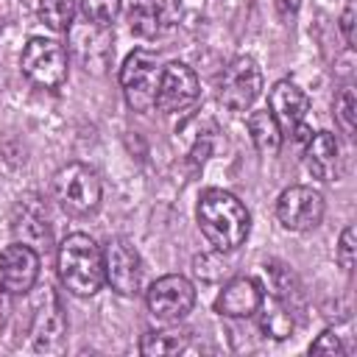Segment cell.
Masks as SVG:
<instances>
[{
    "label": "cell",
    "instance_id": "1",
    "mask_svg": "<svg viewBox=\"0 0 357 357\" xmlns=\"http://www.w3.org/2000/svg\"><path fill=\"white\" fill-rule=\"evenodd\" d=\"M195 215H198V226L204 237L220 254L237 251L251 231V215L245 204L234 192L220 190V187H209L201 192Z\"/></svg>",
    "mask_w": 357,
    "mask_h": 357
},
{
    "label": "cell",
    "instance_id": "2",
    "mask_svg": "<svg viewBox=\"0 0 357 357\" xmlns=\"http://www.w3.org/2000/svg\"><path fill=\"white\" fill-rule=\"evenodd\" d=\"M56 268L64 290L78 298H89L106 284L103 248L84 231H73L59 243Z\"/></svg>",
    "mask_w": 357,
    "mask_h": 357
},
{
    "label": "cell",
    "instance_id": "3",
    "mask_svg": "<svg viewBox=\"0 0 357 357\" xmlns=\"http://www.w3.org/2000/svg\"><path fill=\"white\" fill-rule=\"evenodd\" d=\"M100 195H103L100 178L84 162H67L53 173V198L73 218L92 215L100 206Z\"/></svg>",
    "mask_w": 357,
    "mask_h": 357
},
{
    "label": "cell",
    "instance_id": "4",
    "mask_svg": "<svg viewBox=\"0 0 357 357\" xmlns=\"http://www.w3.org/2000/svg\"><path fill=\"white\" fill-rule=\"evenodd\" d=\"M20 70L39 89H59L67 81V50L59 39L33 36L22 47Z\"/></svg>",
    "mask_w": 357,
    "mask_h": 357
},
{
    "label": "cell",
    "instance_id": "5",
    "mask_svg": "<svg viewBox=\"0 0 357 357\" xmlns=\"http://www.w3.org/2000/svg\"><path fill=\"white\" fill-rule=\"evenodd\" d=\"M162 78V64L156 53L151 50H131L120 67V86L126 95V103L134 112H151L156 106V89Z\"/></svg>",
    "mask_w": 357,
    "mask_h": 357
},
{
    "label": "cell",
    "instance_id": "6",
    "mask_svg": "<svg viewBox=\"0 0 357 357\" xmlns=\"http://www.w3.org/2000/svg\"><path fill=\"white\" fill-rule=\"evenodd\" d=\"M259 89H262V70H259L257 59L237 56L220 73L218 100H220L223 109L240 114V112H245L259 98Z\"/></svg>",
    "mask_w": 357,
    "mask_h": 357
},
{
    "label": "cell",
    "instance_id": "7",
    "mask_svg": "<svg viewBox=\"0 0 357 357\" xmlns=\"http://www.w3.org/2000/svg\"><path fill=\"white\" fill-rule=\"evenodd\" d=\"M145 304H148V312L156 321L178 324L195 304V287H192V282L187 276L167 273V276H159L145 290Z\"/></svg>",
    "mask_w": 357,
    "mask_h": 357
},
{
    "label": "cell",
    "instance_id": "8",
    "mask_svg": "<svg viewBox=\"0 0 357 357\" xmlns=\"http://www.w3.org/2000/svg\"><path fill=\"white\" fill-rule=\"evenodd\" d=\"M103 273L106 282L112 284V290H117L120 296H137L142 290V259L139 251L134 248L131 240L126 237H114L106 243L103 248Z\"/></svg>",
    "mask_w": 357,
    "mask_h": 357
},
{
    "label": "cell",
    "instance_id": "9",
    "mask_svg": "<svg viewBox=\"0 0 357 357\" xmlns=\"http://www.w3.org/2000/svg\"><path fill=\"white\" fill-rule=\"evenodd\" d=\"M324 195L307 184L287 187L276 201V218L287 231H310L324 220Z\"/></svg>",
    "mask_w": 357,
    "mask_h": 357
},
{
    "label": "cell",
    "instance_id": "10",
    "mask_svg": "<svg viewBox=\"0 0 357 357\" xmlns=\"http://www.w3.org/2000/svg\"><path fill=\"white\" fill-rule=\"evenodd\" d=\"M268 112L276 117L282 134L290 131L296 139H310V128L304 126L307 112H310V98L298 84L287 78L276 81L268 92Z\"/></svg>",
    "mask_w": 357,
    "mask_h": 357
},
{
    "label": "cell",
    "instance_id": "11",
    "mask_svg": "<svg viewBox=\"0 0 357 357\" xmlns=\"http://www.w3.org/2000/svg\"><path fill=\"white\" fill-rule=\"evenodd\" d=\"M39 279V251L28 243H11L0 251V287L8 296H25Z\"/></svg>",
    "mask_w": 357,
    "mask_h": 357
},
{
    "label": "cell",
    "instance_id": "12",
    "mask_svg": "<svg viewBox=\"0 0 357 357\" xmlns=\"http://www.w3.org/2000/svg\"><path fill=\"white\" fill-rule=\"evenodd\" d=\"M198 75L192 73V67L181 64V61H170L162 67V78H159V89H156V106L165 114L173 112H184L198 100Z\"/></svg>",
    "mask_w": 357,
    "mask_h": 357
},
{
    "label": "cell",
    "instance_id": "13",
    "mask_svg": "<svg viewBox=\"0 0 357 357\" xmlns=\"http://www.w3.org/2000/svg\"><path fill=\"white\" fill-rule=\"evenodd\" d=\"M64 335H67V321L59 304V296L53 290H47L33 312V326H31V340L36 351L45 354H56L64 349Z\"/></svg>",
    "mask_w": 357,
    "mask_h": 357
},
{
    "label": "cell",
    "instance_id": "14",
    "mask_svg": "<svg viewBox=\"0 0 357 357\" xmlns=\"http://www.w3.org/2000/svg\"><path fill=\"white\" fill-rule=\"evenodd\" d=\"M128 28L142 39H156L173 28L178 17V0H128Z\"/></svg>",
    "mask_w": 357,
    "mask_h": 357
},
{
    "label": "cell",
    "instance_id": "15",
    "mask_svg": "<svg viewBox=\"0 0 357 357\" xmlns=\"http://www.w3.org/2000/svg\"><path fill=\"white\" fill-rule=\"evenodd\" d=\"M262 296L265 293L257 279H251V276L229 279L215 298V312L223 318H251V315H257Z\"/></svg>",
    "mask_w": 357,
    "mask_h": 357
},
{
    "label": "cell",
    "instance_id": "16",
    "mask_svg": "<svg viewBox=\"0 0 357 357\" xmlns=\"http://www.w3.org/2000/svg\"><path fill=\"white\" fill-rule=\"evenodd\" d=\"M307 167L321 181H337L340 178V170H343L340 142L332 131L310 134V139H307Z\"/></svg>",
    "mask_w": 357,
    "mask_h": 357
},
{
    "label": "cell",
    "instance_id": "17",
    "mask_svg": "<svg viewBox=\"0 0 357 357\" xmlns=\"http://www.w3.org/2000/svg\"><path fill=\"white\" fill-rule=\"evenodd\" d=\"M248 134H251V142L254 148L262 153V156H276L279 148H282V128L276 123V117L268 112V109H257L248 114Z\"/></svg>",
    "mask_w": 357,
    "mask_h": 357
},
{
    "label": "cell",
    "instance_id": "18",
    "mask_svg": "<svg viewBox=\"0 0 357 357\" xmlns=\"http://www.w3.org/2000/svg\"><path fill=\"white\" fill-rule=\"evenodd\" d=\"M259 326L265 335H271L273 340H284L293 335L296 329V321H293V307L279 301V298H265L262 296V304H259Z\"/></svg>",
    "mask_w": 357,
    "mask_h": 357
},
{
    "label": "cell",
    "instance_id": "19",
    "mask_svg": "<svg viewBox=\"0 0 357 357\" xmlns=\"http://www.w3.org/2000/svg\"><path fill=\"white\" fill-rule=\"evenodd\" d=\"M262 268H265V276H268L271 296L293 307L301 298V284H298V276L290 271V265H284L279 259H268Z\"/></svg>",
    "mask_w": 357,
    "mask_h": 357
},
{
    "label": "cell",
    "instance_id": "20",
    "mask_svg": "<svg viewBox=\"0 0 357 357\" xmlns=\"http://www.w3.org/2000/svg\"><path fill=\"white\" fill-rule=\"evenodd\" d=\"M187 346V332H145L139 340V354L145 357H165V354H178Z\"/></svg>",
    "mask_w": 357,
    "mask_h": 357
},
{
    "label": "cell",
    "instance_id": "21",
    "mask_svg": "<svg viewBox=\"0 0 357 357\" xmlns=\"http://www.w3.org/2000/svg\"><path fill=\"white\" fill-rule=\"evenodd\" d=\"M36 17L53 31H70L75 0H36Z\"/></svg>",
    "mask_w": 357,
    "mask_h": 357
},
{
    "label": "cell",
    "instance_id": "22",
    "mask_svg": "<svg viewBox=\"0 0 357 357\" xmlns=\"http://www.w3.org/2000/svg\"><path fill=\"white\" fill-rule=\"evenodd\" d=\"M14 231L22 237L20 243H25L31 237V243H28L31 248H39V245L47 248V243H50V229H47V220L42 212H22V220L14 223Z\"/></svg>",
    "mask_w": 357,
    "mask_h": 357
},
{
    "label": "cell",
    "instance_id": "23",
    "mask_svg": "<svg viewBox=\"0 0 357 357\" xmlns=\"http://www.w3.org/2000/svg\"><path fill=\"white\" fill-rule=\"evenodd\" d=\"M123 0H81V14L95 28H109L120 14Z\"/></svg>",
    "mask_w": 357,
    "mask_h": 357
},
{
    "label": "cell",
    "instance_id": "24",
    "mask_svg": "<svg viewBox=\"0 0 357 357\" xmlns=\"http://www.w3.org/2000/svg\"><path fill=\"white\" fill-rule=\"evenodd\" d=\"M335 120L343 128L346 137H354V123H357V95L354 86H343L335 98Z\"/></svg>",
    "mask_w": 357,
    "mask_h": 357
},
{
    "label": "cell",
    "instance_id": "25",
    "mask_svg": "<svg viewBox=\"0 0 357 357\" xmlns=\"http://www.w3.org/2000/svg\"><path fill=\"white\" fill-rule=\"evenodd\" d=\"M335 259H337V265L346 273L354 271V259H357V234H354V226H346L340 231V240H337V248H335Z\"/></svg>",
    "mask_w": 357,
    "mask_h": 357
},
{
    "label": "cell",
    "instance_id": "26",
    "mask_svg": "<svg viewBox=\"0 0 357 357\" xmlns=\"http://www.w3.org/2000/svg\"><path fill=\"white\" fill-rule=\"evenodd\" d=\"M346 349H343V340L335 329H324L312 343H310V354H329V357H340Z\"/></svg>",
    "mask_w": 357,
    "mask_h": 357
},
{
    "label": "cell",
    "instance_id": "27",
    "mask_svg": "<svg viewBox=\"0 0 357 357\" xmlns=\"http://www.w3.org/2000/svg\"><path fill=\"white\" fill-rule=\"evenodd\" d=\"M340 31H343L346 45L354 47V42H357V36H354V0H349L346 8H343V14H340Z\"/></svg>",
    "mask_w": 357,
    "mask_h": 357
}]
</instances>
